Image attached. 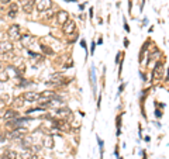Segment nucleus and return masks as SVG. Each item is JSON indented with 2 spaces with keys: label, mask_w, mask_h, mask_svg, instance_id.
<instances>
[{
  "label": "nucleus",
  "mask_w": 169,
  "mask_h": 159,
  "mask_svg": "<svg viewBox=\"0 0 169 159\" xmlns=\"http://www.w3.org/2000/svg\"><path fill=\"white\" fill-rule=\"evenodd\" d=\"M35 10L40 13H44L52 7V2L51 0H35Z\"/></svg>",
  "instance_id": "1"
},
{
  "label": "nucleus",
  "mask_w": 169,
  "mask_h": 159,
  "mask_svg": "<svg viewBox=\"0 0 169 159\" xmlns=\"http://www.w3.org/2000/svg\"><path fill=\"white\" fill-rule=\"evenodd\" d=\"M163 77V62L158 61L154 66V70H152V79L159 80Z\"/></svg>",
  "instance_id": "2"
},
{
  "label": "nucleus",
  "mask_w": 169,
  "mask_h": 159,
  "mask_svg": "<svg viewBox=\"0 0 169 159\" xmlns=\"http://www.w3.org/2000/svg\"><path fill=\"white\" fill-rule=\"evenodd\" d=\"M51 121L54 122V127L55 128H58V130H61V131H69L71 130V127L68 126V122H66V120H64V118H59V120H55V118H51Z\"/></svg>",
  "instance_id": "3"
},
{
  "label": "nucleus",
  "mask_w": 169,
  "mask_h": 159,
  "mask_svg": "<svg viewBox=\"0 0 169 159\" xmlns=\"http://www.w3.org/2000/svg\"><path fill=\"white\" fill-rule=\"evenodd\" d=\"M75 30H76V23H75L73 20H68V21L62 25V31H64V34H66V35H72V34L75 33Z\"/></svg>",
  "instance_id": "4"
},
{
  "label": "nucleus",
  "mask_w": 169,
  "mask_h": 159,
  "mask_svg": "<svg viewBox=\"0 0 169 159\" xmlns=\"http://www.w3.org/2000/svg\"><path fill=\"white\" fill-rule=\"evenodd\" d=\"M55 20H56V24L64 25L65 23L69 20V14H68V11H65V10H58V11H56V15H55Z\"/></svg>",
  "instance_id": "5"
},
{
  "label": "nucleus",
  "mask_w": 169,
  "mask_h": 159,
  "mask_svg": "<svg viewBox=\"0 0 169 159\" xmlns=\"http://www.w3.org/2000/svg\"><path fill=\"white\" fill-rule=\"evenodd\" d=\"M7 34H9V37L11 38V40H20V27L19 24H13L9 27V31H7Z\"/></svg>",
  "instance_id": "6"
},
{
  "label": "nucleus",
  "mask_w": 169,
  "mask_h": 159,
  "mask_svg": "<svg viewBox=\"0 0 169 159\" xmlns=\"http://www.w3.org/2000/svg\"><path fill=\"white\" fill-rule=\"evenodd\" d=\"M24 134H25V130L23 128V127H20V128H16L14 131H11L9 135V138H11V139H19L21 141L23 138H24Z\"/></svg>",
  "instance_id": "7"
},
{
  "label": "nucleus",
  "mask_w": 169,
  "mask_h": 159,
  "mask_svg": "<svg viewBox=\"0 0 169 159\" xmlns=\"http://www.w3.org/2000/svg\"><path fill=\"white\" fill-rule=\"evenodd\" d=\"M23 97H24L25 101L33 103V101H37L38 99H41V96H40V93H35V92H24L23 93Z\"/></svg>",
  "instance_id": "8"
},
{
  "label": "nucleus",
  "mask_w": 169,
  "mask_h": 159,
  "mask_svg": "<svg viewBox=\"0 0 169 159\" xmlns=\"http://www.w3.org/2000/svg\"><path fill=\"white\" fill-rule=\"evenodd\" d=\"M11 51H13V44L10 41H2L0 42V55H4V54Z\"/></svg>",
  "instance_id": "9"
},
{
  "label": "nucleus",
  "mask_w": 169,
  "mask_h": 159,
  "mask_svg": "<svg viewBox=\"0 0 169 159\" xmlns=\"http://www.w3.org/2000/svg\"><path fill=\"white\" fill-rule=\"evenodd\" d=\"M20 41H21V45L27 48V46H30L31 44L35 41V37H33L31 34H24V35H21V37H20Z\"/></svg>",
  "instance_id": "10"
},
{
  "label": "nucleus",
  "mask_w": 169,
  "mask_h": 159,
  "mask_svg": "<svg viewBox=\"0 0 169 159\" xmlns=\"http://www.w3.org/2000/svg\"><path fill=\"white\" fill-rule=\"evenodd\" d=\"M21 6L24 13H31L33 7L35 6V0H21Z\"/></svg>",
  "instance_id": "11"
},
{
  "label": "nucleus",
  "mask_w": 169,
  "mask_h": 159,
  "mask_svg": "<svg viewBox=\"0 0 169 159\" xmlns=\"http://www.w3.org/2000/svg\"><path fill=\"white\" fill-rule=\"evenodd\" d=\"M17 13H19V6H17V3H10L7 15H9L10 19H14V17H17Z\"/></svg>",
  "instance_id": "12"
},
{
  "label": "nucleus",
  "mask_w": 169,
  "mask_h": 159,
  "mask_svg": "<svg viewBox=\"0 0 169 159\" xmlns=\"http://www.w3.org/2000/svg\"><path fill=\"white\" fill-rule=\"evenodd\" d=\"M19 117V113L16 110H7L6 113L3 114V120H6V121H11V120H14V118H17Z\"/></svg>",
  "instance_id": "13"
},
{
  "label": "nucleus",
  "mask_w": 169,
  "mask_h": 159,
  "mask_svg": "<svg viewBox=\"0 0 169 159\" xmlns=\"http://www.w3.org/2000/svg\"><path fill=\"white\" fill-rule=\"evenodd\" d=\"M42 145L47 148V149H52L54 148V138H52V135H45L44 137V141H42Z\"/></svg>",
  "instance_id": "14"
},
{
  "label": "nucleus",
  "mask_w": 169,
  "mask_h": 159,
  "mask_svg": "<svg viewBox=\"0 0 169 159\" xmlns=\"http://www.w3.org/2000/svg\"><path fill=\"white\" fill-rule=\"evenodd\" d=\"M56 113H58V116L62 117L64 120L69 118V117L72 116V111L69 110V108H59V110H56Z\"/></svg>",
  "instance_id": "15"
},
{
  "label": "nucleus",
  "mask_w": 169,
  "mask_h": 159,
  "mask_svg": "<svg viewBox=\"0 0 169 159\" xmlns=\"http://www.w3.org/2000/svg\"><path fill=\"white\" fill-rule=\"evenodd\" d=\"M24 106V97L23 96H17V97L13 100V107L14 108H20Z\"/></svg>",
  "instance_id": "16"
},
{
  "label": "nucleus",
  "mask_w": 169,
  "mask_h": 159,
  "mask_svg": "<svg viewBox=\"0 0 169 159\" xmlns=\"http://www.w3.org/2000/svg\"><path fill=\"white\" fill-rule=\"evenodd\" d=\"M17 158H19L17 152H14V151H11V149L4 151V153H3V159H17Z\"/></svg>",
  "instance_id": "17"
},
{
  "label": "nucleus",
  "mask_w": 169,
  "mask_h": 159,
  "mask_svg": "<svg viewBox=\"0 0 169 159\" xmlns=\"http://www.w3.org/2000/svg\"><path fill=\"white\" fill-rule=\"evenodd\" d=\"M40 96H41V99H52V97H55V92L54 90H45V92L40 93Z\"/></svg>",
  "instance_id": "18"
},
{
  "label": "nucleus",
  "mask_w": 169,
  "mask_h": 159,
  "mask_svg": "<svg viewBox=\"0 0 169 159\" xmlns=\"http://www.w3.org/2000/svg\"><path fill=\"white\" fill-rule=\"evenodd\" d=\"M41 49H42V52L45 55H54V54H55L54 49H51L48 45H45V44H41Z\"/></svg>",
  "instance_id": "19"
},
{
  "label": "nucleus",
  "mask_w": 169,
  "mask_h": 159,
  "mask_svg": "<svg viewBox=\"0 0 169 159\" xmlns=\"http://www.w3.org/2000/svg\"><path fill=\"white\" fill-rule=\"evenodd\" d=\"M54 15H56V13L52 11L51 9L47 10V11H44V19H45V20H51V19L54 17Z\"/></svg>",
  "instance_id": "20"
},
{
  "label": "nucleus",
  "mask_w": 169,
  "mask_h": 159,
  "mask_svg": "<svg viewBox=\"0 0 169 159\" xmlns=\"http://www.w3.org/2000/svg\"><path fill=\"white\" fill-rule=\"evenodd\" d=\"M6 80H9V75H7L6 70H3V72L0 73V82H6Z\"/></svg>",
  "instance_id": "21"
},
{
  "label": "nucleus",
  "mask_w": 169,
  "mask_h": 159,
  "mask_svg": "<svg viewBox=\"0 0 169 159\" xmlns=\"http://www.w3.org/2000/svg\"><path fill=\"white\" fill-rule=\"evenodd\" d=\"M31 155H33V152H31V151H25L24 153H21V159H30Z\"/></svg>",
  "instance_id": "22"
},
{
  "label": "nucleus",
  "mask_w": 169,
  "mask_h": 159,
  "mask_svg": "<svg viewBox=\"0 0 169 159\" xmlns=\"http://www.w3.org/2000/svg\"><path fill=\"white\" fill-rule=\"evenodd\" d=\"M97 142H99V148H100V153L103 155V145H105V142H103V139H100V138H97Z\"/></svg>",
  "instance_id": "23"
},
{
  "label": "nucleus",
  "mask_w": 169,
  "mask_h": 159,
  "mask_svg": "<svg viewBox=\"0 0 169 159\" xmlns=\"http://www.w3.org/2000/svg\"><path fill=\"white\" fill-rule=\"evenodd\" d=\"M95 46H96V42L93 41V42H92V46H90V54H92V55H93V52H95Z\"/></svg>",
  "instance_id": "24"
},
{
  "label": "nucleus",
  "mask_w": 169,
  "mask_h": 159,
  "mask_svg": "<svg viewBox=\"0 0 169 159\" xmlns=\"http://www.w3.org/2000/svg\"><path fill=\"white\" fill-rule=\"evenodd\" d=\"M80 46L86 49V41H85V40H82V41H80Z\"/></svg>",
  "instance_id": "25"
},
{
  "label": "nucleus",
  "mask_w": 169,
  "mask_h": 159,
  "mask_svg": "<svg viewBox=\"0 0 169 159\" xmlns=\"http://www.w3.org/2000/svg\"><path fill=\"white\" fill-rule=\"evenodd\" d=\"M30 159H41V158H40V156H38V155H35V153H33Z\"/></svg>",
  "instance_id": "26"
},
{
  "label": "nucleus",
  "mask_w": 169,
  "mask_h": 159,
  "mask_svg": "<svg viewBox=\"0 0 169 159\" xmlns=\"http://www.w3.org/2000/svg\"><path fill=\"white\" fill-rule=\"evenodd\" d=\"M124 87H126V85H124V83H123V85L120 86V89H118V93H121V92H123V90H124Z\"/></svg>",
  "instance_id": "27"
},
{
  "label": "nucleus",
  "mask_w": 169,
  "mask_h": 159,
  "mask_svg": "<svg viewBox=\"0 0 169 159\" xmlns=\"http://www.w3.org/2000/svg\"><path fill=\"white\" fill-rule=\"evenodd\" d=\"M155 116H157V117H161V116H162V113H161L159 110H157V111H155Z\"/></svg>",
  "instance_id": "28"
},
{
  "label": "nucleus",
  "mask_w": 169,
  "mask_h": 159,
  "mask_svg": "<svg viewBox=\"0 0 169 159\" xmlns=\"http://www.w3.org/2000/svg\"><path fill=\"white\" fill-rule=\"evenodd\" d=\"M3 64H2V62H0V73H2V72H3Z\"/></svg>",
  "instance_id": "29"
},
{
  "label": "nucleus",
  "mask_w": 169,
  "mask_h": 159,
  "mask_svg": "<svg viewBox=\"0 0 169 159\" xmlns=\"http://www.w3.org/2000/svg\"><path fill=\"white\" fill-rule=\"evenodd\" d=\"M124 46H128V40H127V38L124 40Z\"/></svg>",
  "instance_id": "30"
},
{
  "label": "nucleus",
  "mask_w": 169,
  "mask_h": 159,
  "mask_svg": "<svg viewBox=\"0 0 169 159\" xmlns=\"http://www.w3.org/2000/svg\"><path fill=\"white\" fill-rule=\"evenodd\" d=\"M124 28H126V31H130V27L127 24H124Z\"/></svg>",
  "instance_id": "31"
},
{
  "label": "nucleus",
  "mask_w": 169,
  "mask_h": 159,
  "mask_svg": "<svg viewBox=\"0 0 169 159\" xmlns=\"http://www.w3.org/2000/svg\"><path fill=\"white\" fill-rule=\"evenodd\" d=\"M2 3H10V0H0Z\"/></svg>",
  "instance_id": "32"
},
{
  "label": "nucleus",
  "mask_w": 169,
  "mask_h": 159,
  "mask_svg": "<svg viewBox=\"0 0 169 159\" xmlns=\"http://www.w3.org/2000/svg\"><path fill=\"white\" fill-rule=\"evenodd\" d=\"M65 2H69V3H72V2H73V3H75L76 0H65Z\"/></svg>",
  "instance_id": "33"
},
{
  "label": "nucleus",
  "mask_w": 169,
  "mask_h": 159,
  "mask_svg": "<svg viewBox=\"0 0 169 159\" xmlns=\"http://www.w3.org/2000/svg\"><path fill=\"white\" fill-rule=\"evenodd\" d=\"M118 159H121V158H118Z\"/></svg>",
  "instance_id": "34"
}]
</instances>
